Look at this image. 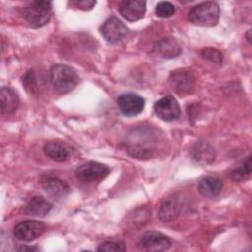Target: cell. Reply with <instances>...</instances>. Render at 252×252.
<instances>
[{"label":"cell","instance_id":"obj_6","mask_svg":"<svg viewBox=\"0 0 252 252\" xmlns=\"http://www.w3.org/2000/svg\"><path fill=\"white\" fill-rule=\"evenodd\" d=\"M100 32L104 39L111 44L119 42L128 33V28L115 16H110L101 26Z\"/></svg>","mask_w":252,"mask_h":252},{"label":"cell","instance_id":"obj_19","mask_svg":"<svg viewBox=\"0 0 252 252\" xmlns=\"http://www.w3.org/2000/svg\"><path fill=\"white\" fill-rule=\"evenodd\" d=\"M179 212V205L172 200H168L162 203L158 212V217L162 221L169 222L174 220L178 217Z\"/></svg>","mask_w":252,"mask_h":252},{"label":"cell","instance_id":"obj_15","mask_svg":"<svg viewBox=\"0 0 252 252\" xmlns=\"http://www.w3.org/2000/svg\"><path fill=\"white\" fill-rule=\"evenodd\" d=\"M222 189V181L214 176L203 177L198 183V191L206 198H215Z\"/></svg>","mask_w":252,"mask_h":252},{"label":"cell","instance_id":"obj_17","mask_svg":"<svg viewBox=\"0 0 252 252\" xmlns=\"http://www.w3.org/2000/svg\"><path fill=\"white\" fill-rule=\"evenodd\" d=\"M51 210V205L41 196H35L28 203L25 213L33 217H44Z\"/></svg>","mask_w":252,"mask_h":252},{"label":"cell","instance_id":"obj_16","mask_svg":"<svg viewBox=\"0 0 252 252\" xmlns=\"http://www.w3.org/2000/svg\"><path fill=\"white\" fill-rule=\"evenodd\" d=\"M20 104L17 94L9 87H3L0 91V105L3 114H11L15 112Z\"/></svg>","mask_w":252,"mask_h":252},{"label":"cell","instance_id":"obj_9","mask_svg":"<svg viewBox=\"0 0 252 252\" xmlns=\"http://www.w3.org/2000/svg\"><path fill=\"white\" fill-rule=\"evenodd\" d=\"M154 110L158 117L164 121H173L180 116V107L178 102L171 95H166L156 101Z\"/></svg>","mask_w":252,"mask_h":252},{"label":"cell","instance_id":"obj_7","mask_svg":"<svg viewBox=\"0 0 252 252\" xmlns=\"http://www.w3.org/2000/svg\"><path fill=\"white\" fill-rule=\"evenodd\" d=\"M45 224L38 220H25L14 227V235L21 241H32L45 230Z\"/></svg>","mask_w":252,"mask_h":252},{"label":"cell","instance_id":"obj_13","mask_svg":"<svg viewBox=\"0 0 252 252\" xmlns=\"http://www.w3.org/2000/svg\"><path fill=\"white\" fill-rule=\"evenodd\" d=\"M44 191L54 199H62L66 197L70 191L69 185L58 177L47 176L42 180Z\"/></svg>","mask_w":252,"mask_h":252},{"label":"cell","instance_id":"obj_14","mask_svg":"<svg viewBox=\"0 0 252 252\" xmlns=\"http://www.w3.org/2000/svg\"><path fill=\"white\" fill-rule=\"evenodd\" d=\"M154 52L165 59L174 58L180 55L181 46L173 38H162L154 45Z\"/></svg>","mask_w":252,"mask_h":252},{"label":"cell","instance_id":"obj_5","mask_svg":"<svg viewBox=\"0 0 252 252\" xmlns=\"http://www.w3.org/2000/svg\"><path fill=\"white\" fill-rule=\"evenodd\" d=\"M109 171V167L105 164L97 161H89L77 167L75 174L80 181L84 183H91L103 179L108 175Z\"/></svg>","mask_w":252,"mask_h":252},{"label":"cell","instance_id":"obj_18","mask_svg":"<svg viewBox=\"0 0 252 252\" xmlns=\"http://www.w3.org/2000/svg\"><path fill=\"white\" fill-rule=\"evenodd\" d=\"M193 158L200 163H211L215 158L214 148L205 141H199L193 148Z\"/></svg>","mask_w":252,"mask_h":252},{"label":"cell","instance_id":"obj_2","mask_svg":"<svg viewBox=\"0 0 252 252\" xmlns=\"http://www.w3.org/2000/svg\"><path fill=\"white\" fill-rule=\"evenodd\" d=\"M220 18V7L216 2H204L193 7L188 19L191 23L202 27H214L218 24Z\"/></svg>","mask_w":252,"mask_h":252},{"label":"cell","instance_id":"obj_8","mask_svg":"<svg viewBox=\"0 0 252 252\" xmlns=\"http://www.w3.org/2000/svg\"><path fill=\"white\" fill-rule=\"evenodd\" d=\"M117 105L121 113L125 116H135L140 114L145 107V99L137 94L126 93L119 95Z\"/></svg>","mask_w":252,"mask_h":252},{"label":"cell","instance_id":"obj_23","mask_svg":"<svg viewBox=\"0 0 252 252\" xmlns=\"http://www.w3.org/2000/svg\"><path fill=\"white\" fill-rule=\"evenodd\" d=\"M98 251H125L126 246L122 242L116 241H104L97 247Z\"/></svg>","mask_w":252,"mask_h":252},{"label":"cell","instance_id":"obj_1","mask_svg":"<svg viewBox=\"0 0 252 252\" xmlns=\"http://www.w3.org/2000/svg\"><path fill=\"white\" fill-rule=\"evenodd\" d=\"M49 80L57 93L65 94L77 86L79 77L71 67L64 64H55L50 69Z\"/></svg>","mask_w":252,"mask_h":252},{"label":"cell","instance_id":"obj_26","mask_svg":"<svg viewBox=\"0 0 252 252\" xmlns=\"http://www.w3.org/2000/svg\"><path fill=\"white\" fill-rule=\"evenodd\" d=\"M249 34H250V30L247 32V34H246V38H247V40L250 42V41H251V38H250V35H249Z\"/></svg>","mask_w":252,"mask_h":252},{"label":"cell","instance_id":"obj_21","mask_svg":"<svg viewBox=\"0 0 252 252\" xmlns=\"http://www.w3.org/2000/svg\"><path fill=\"white\" fill-rule=\"evenodd\" d=\"M175 13V7L169 2H159L156 7V14L160 18H169Z\"/></svg>","mask_w":252,"mask_h":252},{"label":"cell","instance_id":"obj_25","mask_svg":"<svg viewBox=\"0 0 252 252\" xmlns=\"http://www.w3.org/2000/svg\"><path fill=\"white\" fill-rule=\"evenodd\" d=\"M19 251H37L38 248L35 246H22L18 248Z\"/></svg>","mask_w":252,"mask_h":252},{"label":"cell","instance_id":"obj_4","mask_svg":"<svg viewBox=\"0 0 252 252\" xmlns=\"http://www.w3.org/2000/svg\"><path fill=\"white\" fill-rule=\"evenodd\" d=\"M195 81L196 79L193 72L187 68L172 71L168 78L171 89L180 95L190 94L194 89Z\"/></svg>","mask_w":252,"mask_h":252},{"label":"cell","instance_id":"obj_20","mask_svg":"<svg viewBox=\"0 0 252 252\" xmlns=\"http://www.w3.org/2000/svg\"><path fill=\"white\" fill-rule=\"evenodd\" d=\"M251 173V157L249 156L244 163L238 167L237 169L233 170L231 173V177L235 181H244L250 176Z\"/></svg>","mask_w":252,"mask_h":252},{"label":"cell","instance_id":"obj_3","mask_svg":"<svg viewBox=\"0 0 252 252\" xmlns=\"http://www.w3.org/2000/svg\"><path fill=\"white\" fill-rule=\"evenodd\" d=\"M52 15V4L49 1H33L23 10V17L32 28H39L47 24Z\"/></svg>","mask_w":252,"mask_h":252},{"label":"cell","instance_id":"obj_22","mask_svg":"<svg viewBox=\"0 0 252 252\" xmlns=\"http://www.w3.org/2000/svg\"><path fill=\"white\" fill-rule=\"evenodd\" d=\"M201 55L204 59H207L211 62H214V63H218V64H220L221 61H222V55L221 53L217 50V49H214V48H211V47H208V48H205L201 51Z\"/></svg>","mask_w":252,"mask_h":252},{"label":"cell","instance_id":"obj_11","mask_svg":"<svg viewBox=\"0 0 252 252\" xmlns=\"http://www.w3.org/2000/svg\"><path fill=\"white\" fill-rule=\"evenodd\" d=\"M120 15L129 22L142 19L146 12V2L143 0H125L119 4Z\"/></svg>","mask_w":252,"mask_h":252},{"label":"cell","instance_id":"obj_24","mask_svg":"<svg viewBox=\"0 0 252 252\" xmlns=\"http://www.w3.org/2000/svg\"><path fill=\"white\" fill-rule=\"evenodd\" d=\"M74 5H76V7L80 10H84V11H87V10H91L95 4L96 2L95 1H90V0H83V1H75L73 2Z\"/></svg>","mask_w":252,"mask_h":252},{"label":"cell","instance_id":"obj_10","mask_svg":"<svg viewBox=\"0 0 252 252\" xmlns=\"http://www.w3.org/2000/svg\"><path fill=\"white\" fill-rule=\"evenodd\" d=\"M170 244L169 238L158 231H147L139 241V246L148 251H164L170 247Z\"/></svg>","mask_w":252,"mask_h":252},{"label":"cell","instance_id":"obj_12","mask_svg":"<svg viewBox=\"0 0 252 252\" xmlns=\"http://www.w3.org/2000/svg\"><path fill=\"white\" fill-rule=\"evenodd\" d=\"M43 152L52 160L62 162L70 157L71 149L62 141H49L44 145Z\"/></svg>","mask_w":252,"mask_h":252}]
</instances>
